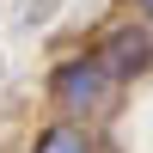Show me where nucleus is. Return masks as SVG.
<instances>
[{
    "instance_id": "nucleus-1",
    "label": "nucleus",
    "mask_w": 153,
    "mask_h": 153,
    "mask_svg": "<svg viewBox=\"0 0 153 153\" xmlns=\"http://www.w3.org/2000/svg\"><path fill=\"white\" fill-rule=\"evenodd\" d=\"M110 74H104V61L98 55H74V61H61L55 74H49V92H55V104L68 110V117H98V110L110 104Z\"/></svg>"
},
{
    "instance_id": "nucleus-2",
    "label": "nucleus",
    "mask_w": 153,
    "mask_h": 153,
    "mask_svg": "<svg viewBox=\"0 0 153 153\" xmlns=\"http://www.w3.org/2000/svg\"><path fill=\"white\" fill-rule=\"evenodd\" d=\"M104 74L110 80H135V74H147L153 68V37L141 31V25H123V31H110L104 37Z\"/></svg>"
},
{
    "instance_id": "nucleus-3",
    "label": "nucleus",
    "mask_w": 153,
    "mask_h": 153,
    "mask_svg": "<svg viewBox=\"0 0 153 153\" xmlns=\"http://www.w3.org/2000/svg\"><path fill=\"white\" fill-rule=\"evenodd\" d=\"M31 153H92V135L80 123H55V129H43L31 141Z\"/></svg>"
},
{
    "instance_id": "nucleus-4",
    "label": "nucleus",
    "mask_w": 153,
    "mask_h": 153,
    "mask_svg": "<svg viewBox=\"0 0 153 153\" xmlns=\"http://www.w3.org/2000/svg\"><path fill=\"white\" fill-rule=\"evenodd\" d=\"M141 12H147V19H153V0H141Z\"/></svg>"
}]
</instances>
